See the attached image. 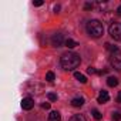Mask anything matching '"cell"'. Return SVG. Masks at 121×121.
I'll list each match as a JSON object with an SVG mask.
<instances>
[{
  "instance_id": "6da1fadb",
  "label": "cell",
  "mask_w": 121,
  "mask_h": 121,
  "mask_svg": "<svg viewBox=\"0 0 121 121\" xmlns=\"http://www.w3.org/2000/svg\"><path fill=\"white\" fill-rule=\"evenodd\" d=\"M80 61L81 58L77 53H73V51H69V53H64L61 56V60H60V63H61V67L67 71H71L74 69H77L80 66Z\"/></svg>"
},
{
  "instance_id": "7a4b0ae2",
  "label": "cell",
  "mask_w": 121,
  "mask_h": 121,
  "mask_svg": "<svg viewBox=\"0 0 121 121\" xmlns=\"http://www.w3.org/2000/svg\"><path fill=\"white\" fill-rule=\"evenodd\" d=\"M87 33L91 37H94V39L101 37L104 34V27H103L101 22H98V20H90L87 23Z\"/></svg>"
},
{
  "instance_id": "3957f363",
  "label": "cell",
  "mask_w": 121,
  "mask_h": 121,
  "mask_svg": "<svg viewBox=\"0 0 121 121\" xmlns=\"http://www.w3.org/2000/svg\"><path fill=\"white\" fill-rule=\"evenodd\" d=\"M108 33H110V36H111L114 40H117V41H121V23H117V22H114V23L110 26V29H108Z\"/></svg>"
},
{
  "instance_id": "277c9868",
  "label": "cell",
  "mask_w": 121,
  "mask_h": 121,
  "mask_svg": "<svg viewBox=\"0 0 121 121\" xmlns=\"http://www.w3.org/2000/svg\"><path fill=\"white\" fill-rule=\"evenodd\" d=\"M110 61H111L112 69H115L117 71H121V53H120V51H117V53H112V54H111Z\"/></svg>"
},
{
  "instance_id": "5b68a950",
  "label": "cell",
  "mask_w": 121,
  "mask_h": 121,
  "mask_svg": "<svg viewBox=\"0 0 121 121\" xmlns=\"http://www.w3.org/2000/svg\"><path fill=\"white\" fill-rule=\"evenodd\" d=\"M64 43H66V40H64L63 34H60V33L53 34V37H51V44H53L54 47H61Z\"/></svg>"
},
{
  "instance_id": "8992f818",
  "label": "cell",
  "mask_w": 121,
  "mask_h": 121,
  "mask_svg": "<svg viewBox=\"0 0 121 121\" xmlns=\"http://www.w3.org/2000/svg\"><path fill=\"white\" fill-rule=\"evenodd\" d=\"M34 107V101H33V98H30V97H26V98H23L22 100V108L23 110H31Z\"/></svg>"
},
{
  "instance_id": "52a82bcc",
  "label": "cell",
  "mask_w": 121,
  "mask_h": 121,
  "mask_svg": "<svg viewBox=\"0 0 121 121\" xmlns=\"http://www.w3.org/2000/svg\"><path fill=\"white\" fill-rule=\"evenodd\" d=\"M108 100H110L108 93H107L105 90H101V91H100V95H98V98H97V101H98L100 104H104V103H107Z\"/></svg>"
},
{
  "instance_id": "ba28073f",
  "label": "cell",
  "mask_w": 121,
  "mask_h": 121,
  "mask_svg": "<svg viewBox=\"0 0 121 121\" xmlns=\"http://www.w3.org/2000/svg\"><path fill=\"white\" fill-rule=\"evenodd\" d=\"M48 121H61V114L58 111H51L48 114Z\"/></svg>"
},
{
  "instance_id": "9c48e42d",
  "label": "cell",
  "mask_w": 121,
  "mask_h": 121,
  "mask_svg": "<svg viewBox=\"0 0 121 121\" xmlns=\"http://www.w3.org/2000/svg\"><path fill=\"white\" fill-rule=\"evenodd\" d=\"M83 104H84V98L83 97H76V98L71 100V105L73 107H81Z\"/></svg>"
},
{
  "instance_id": "30bf717a",
  "label": "cell",
  "mask_w": 121,
  "mask_h": 121,
  "mask_svg": "<svg viewBox=\"0 0 121 121\" xmlns=\"http://www.w3.org/2000/svg\"><path fill=\"white\" fill-rule=\"evenodd\" d=\"M74 78H76V80H78L81 84H86V83H87V77H86L84 74L78 73V71H76V73H74Z\"/></svg>"
},
{
  "instance_id": "8fae6325",
  "label": "cell",
  "mask_w": 121,
  "mask_h": 121,
  "mask_svg": "<svg viewBox=\"0 0 121 121\" xmlns=\"http://www.w3.org/2000/svg\"><path fill=\"white\" fill-rule=\"evenodd\" d=\"M107 84L110 87H117L118 86V78L117 77H108L107 78Z\"/></svg>"
},
{
  "instance_id": "7c38bea8",
  "label": "cell",
  "mask_w": 121,
  "mask_h": 121,
  "mask_svg": "<svg viewBox=\"0 0 121 121\" xmlns=\"http://www.w3.org/2000/svg\"><path fill=\"white\" fill-rule=\"evenodd\" d=\"M64 44H66V47H67V48H74L76 46H78V43H77V41H74L73 39H67Z\"/></svg>"
},
{
  "instance_id": "4fadbf2b",
  "label": "cell",
  "mask_w": 121,
  "mask_h": 121,
  "mask_svg": "<svg viewBox=\"0 0 121 121\" xmlns=\"http://www.w3.org/2000/svg\"><path fill=\"white\" fill-rule=\"evenodd\" d=\"M70 121H87V120H86V117L83 114H76V115H73L70 118Z\"/></svg>"
},
{
  "instance_id": "5bb4252c",
  "label": "cell",
  "mask_w": 121,
  "mask_h": 121,
  "mask_svg": "<svg viewBox=\"0 0 121 121\" xmlns=\"http://www.w3.org/2000/svg\"><path fill=\"white\" fill-rule=\"evenodd\" d=\"M91 114H93V117H94L95 120H101V118H103V114H101V112H100L98 110H95V108H94V110L91 111Z\"/></svg>"
},
{
  "instance_id": "9a60e30c",
  "label": "cell",
  "mask_w": 121,
  "mask_h": 121,
  "mask_svg": "<svg viewBox=\"0 0 121 121\" xmlns=\"http://www.w3.org/2000/svg\"><path fill=\"white\" fill-rule=\"evenodd\" d=\"M111 118H112V121H121V112L114 111V112H112V115H111Z\"/></svg>"
},
{
  "instance_id": "2e32d148",
  "label": "cell",
  "mask_w": 121,
  "mask_h": 121,
  "mask_svg": "<svg viewBox=\"0 0 121 121\" xmlns=\"http://www.w3.org/2000/svg\"><path fill=\"white\" fill-rule=\"evenodd\" d=\"M105 48H108V50L111 51V54H112V53H117V51H118V48H117L115 46L110 44V43H107V44H105Z\"/></svg>"
},
{
  "instance_id": "e0dca14e",
  "label": "cell",
  "mask_w": 121,
  "mask_h": 121,
  "mask_svg": "<svg viewBox=\"0 0 121 121\" xmlns=\"http://www.w3.org/2000/svg\"><path fill=\"white\" fill-rule=\"evenodd\" d=\"M54 78H56V76H54V73H53V71H48V73L46 74V80H47V81H50V83H51V81H54Z\"/></svg>"
},
{
  "instance_id": "ac0fdd59",
  "label": "cell",
  "mask_w": 121,
  "mask_h": 121,
  "mask_svg": "<svg viewBox=\"0 0 121 121\" xmlns=\"http://www.w3.org/2000/svg\"><path fill=\"white\" fill-rule=\"evenodd\" d=\"M47 98H48L50 101H57V94H54V93H48V94H47Z\"/></svg>"
},
{
  "instance_id": "d6986e66",
  "label": "cell",
  "mask_w": 121,
  "mask_h": 121,
  "mask_svg": "<svg viewBox=\"0 0 121 121\" xmlns=\"http://www.w3.org/2000/svg\"><path fill=\"white\" fill-rule=\"evenodd\" d=\"M43 0H34V2H33V4L36 6V7H40V6H43Z\"/></svg>"
},
{
  "instance_id": "ffe728a7",
  "label": "cell",
  "mask_w": 121,
  "mask_h": 121,
  "mask_svg": "<svg viewBox=\"0 0 121 121\" xmlns=\"http://www.w3.org/2000/svg\"><path fill=\"white\" fill-rule=\"evenodd\" d=\"M87 73H88V74H97L98 71H97L94 67H88V69H87Z\"/></svg>"
},
{
  "instance_id": "44dd1931",
  "label": "cell",
  "mask_w": 121,
  "mask_h": 121,
  "mask_svg": "<svg viewBox=\"0 0 121 121\" xmlns=\"http://www.w3.org/2000/svg\"><path fill=\"white\" fill-rule=\"evenodd\" d=\"M84 9H86V10H91V9H93V4H91V3H86V4H84Z\"/></svg>"
},
{
  "instance_id": "7402d4cb",
  "label": "cell",
  "mask_w": 121,
  "mask_h": 121,
  "mask_svg": "<svg viewBox=\"0 0 121 121\" xmlns=\"http://www.w3.org/2000/svg\"><path fill=\"white\" fill-rule=\"evenodd\" d=\"M41 107H43L44 110H48V108H50V103H43V104H41Z\"/></svg>"
},
{
  "instance_id": "603a6c76",
  "label": "cell",
  "mask_w": 121,
  "mask_h": 121,
  "mask_svg": "<svg viewBox=\"0 0 121 121\" xmlns=\"http://www.w3.org/2000/svg\"><path fill=\"white\" fill-rule=\"evenodd\" d=\"M107 73H108V69H104V70L98 71V74H101V76H103V74H107Z\"/></svg>"
},
{
  "instance_id": "cb8c5ba5",
  "label": "cell",
  "mask_w": 121,
  "mask_h": 121,
  "mask_svg": "<svg viewBox=\"0 0 121 121\" xmlns=\"http://www.w3.org/2000/svg\"><path fill=\"white\" fill-rule=\"evenodd\" d=\"M60 12V6L57 4V6H54V13H58Z\"/></svg>"
},
{
  "instance_id": "d4e9b609",
  "label": "cell",
  "mask_w": 121,
  "mask_h": 121,
  "mask_svg": "<svg viewBox=\"0 0 121 121\" xmlns=\"http://www.w3.org/2000/svg\"><path fill=\"white\" fill-rule=\"evenodd\" d=\"M117 103H121V91H120L118 95H117Z\"/></svg>"
},
{
  "instance_id": "484cf974",
  "label": "cell",
  "mask_w": 121,
  "mask_h": 121,
  "mask_svg": "<svg viewBox=\"0 0 121 121\" xmlns=\"http://www.w3.org/2000/svg\"><path fill=\"white\" fill-rule=\"evenodd\" d=\"M117 14L121 16V6H118V9H117Z\"/></svg>"
}]
</instances>
